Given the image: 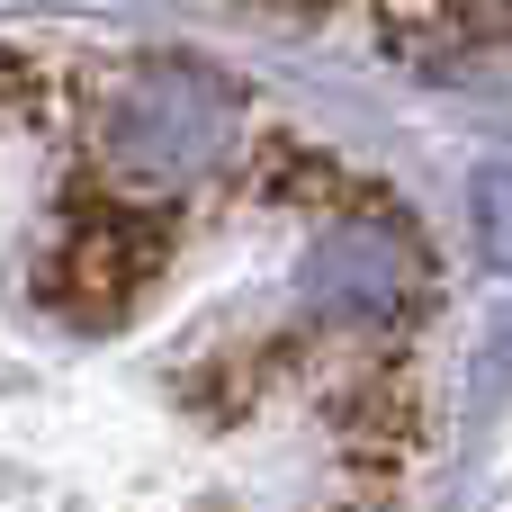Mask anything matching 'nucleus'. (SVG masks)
<instances>
[{"instance_id":"nucleus-1","label":"nucleus","mask_w":512,"mask_h":512,"mask_svg":"<svg viewBox=\"0 0 512 512\" xmlns=\"http://www.w3.org/2000/svg\"><path fill=\"white\" fill-rule=\"evenodd\" d=\"M441 333L387 171L207 54L0 36V512H414Z\"/></svg>"}]
</instances>
